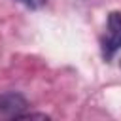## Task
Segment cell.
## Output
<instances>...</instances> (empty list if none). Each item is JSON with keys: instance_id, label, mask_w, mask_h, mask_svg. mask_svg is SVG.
I'll return each instance as SVG.
<instances>
[{"instance_id": "1", "label": "cell", "mask_w": 121, "mask_h": 121, "mask_svg": "<svg viewBox=\"0 0 121 121\" xmlns=\"http://www.w3.org/2000/svg\"><path fill=\"white\" fill-rule=\"evenodd\" d=\"M121 49V11H112L106 23V34L102 40V53L106 59L113 57Z\"/></svg>"}, {"instance_id": "2", "label": "cell", "mask_w": 121, "mask_h": 121, "mask_svg": "<svg viewBox=\"0 0 121 121\" xmlns=\"http://www.w3.org/2000/svg\"><path fill=\"white\" fill-rule=\"evenodd\" d=\"M23 108H26V100H25L21 95L8 93V95H2V96H0V112L17 117Z\"/></svg>"}, {"instance_id": "3", "label": "cell", "mask_w": 121, "mask_h": 121, "mask_svg": "<svg viewBox=\"0 0 121 121\" xmlns=\"http://www.w3.org/2000/svg\"><path fill=\"white\" fill-rule=\"evenodd\" d=\"M19 2H23L25 6H28L32 9H38V8H42L45 4V0H19Z\"/></svg>"}]
</instances>
